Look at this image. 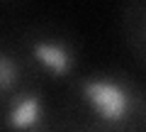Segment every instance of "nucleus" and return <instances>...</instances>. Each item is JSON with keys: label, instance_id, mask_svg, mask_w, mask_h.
Instances as JSON below:
<instances>
[{"label": "nucleus", "instance_id": "423d86ee", "mask_svg": "<svg viewBox=\"0 0 146 132\" xmlns=\"http://www.w3.org/2000/svg\"><path fill=\"white\" fill-rule=\"evenodd\" d=\"M10 3H15V0H0V7H5V5H10Z\"/></svg>", "mask_w": 146, "mask_h": 132}, {"label": "nucleus", "instance_id": "7ed1b4c3", "mask_svg": "<svg viewBox=\"0 0 146 132\" xmlns=\"http://www.w3.org/2000/svg\"><path fill=\"white\" fill-rule=\"evenodd\" d=\"M56 127V95L29 83L0 105V132H49Z\"/></svg>", "mask_w": 146, "mask_h": 132}, {"label": "nucleus", "instance_id": "f257e3e1", "mask_svg": "<svg viewBox=\"0 0 146 132\" xmlns=\"http://www.w3.org/2000/svg\"><path fill=\"white\" fill-rule=\"evenodd\" d=\"M54 95L61 132H146V81L124 66H85Z\"/></svg>", "mask_w": 146, "mask_h": 132}, {"label": "nucleus", "instance_id": "0eeeda50", "mask_svg": "<svg viewBox=\"0 0 146 132\" xmlns=\"http://www.w3.org/2000/svg\"><path fill=\"white\" fill-rule=\"evenodd\" d=\"M49 132H61V130H58V125H56V127H54V130H49Z\"/></svg>", "mask_w": 146, "mask_h": 132}, {"label": "nucleus", "instance_id": "20e7f679", "mask_svg": "<svg viewBox=\"0 0 146 132\" xmlns=\"http://www.w3.org/2000/svg\"><path fill=\"white\" fill-rule=\"evenodd\" d=\"M119 37L127 56L146 81V0H124L119 7Z\"/></svg>", "mask_w": 146, "mask_h": 132}, {"label": "nucleus", "instance_id": "39448f33", "mask_svg": "<svg viewBox=\"0 0 146 132\" xmlns=\"http://www.w3.org/2000/svg\"><path fill=\"white\" fill-rule=\"evenodd\" d=\"M29 83H34V78L22 59L12 32H0V105Z\"/></svg>", "mask_w": 146, "mask_h": 132}, {"label": "nucleus", "instance_id": "f03ea898", "mask_svg": "<svg viewBox=\"0 0 146 132\" xmlns=\"http://www.w3.org/2000/svg\"><path fill=\"white\" fill-rule=\"evenodd\" d=\"M10 32L34 83L51 93L68 86L88 66L83 42L68 25L54 20H29Z\"/></svg>", "mask_w": 146, "mask_h": 132}]
</instances>
